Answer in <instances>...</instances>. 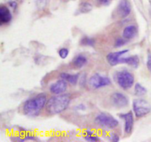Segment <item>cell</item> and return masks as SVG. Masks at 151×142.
Returning a JSON list of instances; mask_svg holds the SVG:
<instances>
[{
    "label": "cell",
    "instance_id": "cell-10",
    "mask_svg": "<svg viewBox=\"0 0 151 142\" xmlns=\"http://www.w3.org/2000/svg\"><path fill=\"white\" fill-rule=\"evenodd\" d=\"M128 52V49H123V50H120V51L110 52L107 54L106 60L109 63V65L111 66H115L118 65L119 63H120L122 56L127 54Z\"/></svg>",
    "mask_w": 151,
    "mask_h": 142
},
{
    "label": "cell",
    "instance_id": "cell-1",
    "mask_svg": "<svg viewBox=\"0 0 151 142\" xmlns=\"http://www.w3.org/2000/svg\"><path fill=\"white\" fill-rule=\"evenodd\" d=\"M47 100L44 94H39L27 99L23 104V113L29 117H37L46 107Z\"/></svg>",
    "mask_w": 151,
    "mask_h": 142
},
{
    "label": "cell",
    "instance_id": "cell-19",
    "mask_svg": "<svg viewBox=\"0 0 151 142\" xmlns=\"http://www.w3.org/2000/svg\"><path fill=\"white\" fill-rule=\"evenodd\" d=\"M80 44L85 46H94L95 44V40L92 38L85 36L80 40Z\"/></svg>",
    "mask_w": 151,
    "mask_h": 142
},
{
    "label": "cell",
    "instance_id": "cell-14",
    "mask_svg": "<svg viewBox=\"0 0 151 142\" xmlns=\"http://www.w3.org/2000/svg\"><path fill=\"white\" fill-rule=\"evenodd\" d=\"M139 58L138 55H131V56L122 58L120 60V63L128 64L129 66L134 68H137L139 66Z\"/></svg>",
    "mask_w": 151,
    "mask_h": 142
},
{
    "label": "cell",
    "instance_id": "cell-28",
    "mask_svg": "<svg viewBox=\"0 0 151 142\" xmlns=\"http://www.w3.org/2000/svg\"><path fill=\"white\" fill-rule=\"evenodd\" d=\"M77 109H80L81 111H83V110H85V109H86V107H85L84 105H83V104H80V105H77Z\"/></svg>",
    "mask_w": 151,
    "mask_h": 142
},
{
    "label": "cell",
    "instance_id": "cell-16",
    "mask_svg": "<svg viewBox=\"0 0 151 142\" xmlns=\"http://www.w3.org/2000/svg\"><path fill=\"white\" fill-rule=\"evenodd\" d=\"M87 63V58L83 54H77L72 60V65L75 68H80L84 66Z\"/></svg>",
    "mask_w": 151,
    "mask_h": 142
},
{
    "label": "cell",
    "instance_id": "cell-18",
    "mask_svg": "<svg viewBox=\"0 0 151 142\" xmlns=\"http://www.w3.org/2000/svg\"><path fill=\"white\" fill-rule=\"evenodd\" d=\"M92 9H93V6L91 4L88 2H83L79 6L78 12L80 13H88L92 11Z\"/></svg>",
    "mask_w": 151,
    "mask_h": 142
},
{
    "label": "cell",
    "instance_id": "cell-5",
    "mask_svg": "<svg viewBox=\"0 0 151 142\" xmlns=\"http://www.w3.org/2000/svg\"><path fill=\"white\" fill-rule=\"evenodd\" d=\"M133 112L137 119L147 116L151 111V105L144 99L138 98L133 101Z\"/></svg>",
    "mask_w": 151,
    "mask_h": 142
},
{
    "label": "cell",
    "instance_id": "cell-11",
    "mask_svg": "<svg viewBox=\"0 0 151 142\" xmlns=\"http://www.w3.org/2000/svg\"><path fill=\"white\" fill-rule=\"evenodd\" d=\"M68 82L63 79L58 80L56 82H53V84L49 87V91L52 94L55 95L62 94L65 93L67 89V85Z\"/></svg>",
    "mask_w": 151,
    "mask_h": 142
},
{
    "label": "cell",
    "instance_id": "cell-2",
    "mask_svg": "<svg viewBox=\"0 0 151 142\" xmlns=\"http://www.w3.org/2000/svg\"><path fill=\"white\" fill-rule=\"evenodd\" d=\"M71 98L68 94H58L48 99L46 111L50 115H56L63 112L70 104Z\"/></svg>",
    "mask_w": 151,
    "mask_h": 142
},
{
    "label": "cell",
    "instance_id": "cell-13",
    "mask_svg": "<svg viewBox=\"0 0 151 142\" xmlns=\"http://www.w3.org/2000/svg\"><path fill=\"white\" fill-rule=\"evenodd\" d=\"M138 28L136 25H130L126 26L122 31V37L126 40H131L136 36Z\"/></svg>",
    "mask_w": 151,
    "mask_h": 142
},
{
    "label": "cell",
    "instance_id": "cell-25",
    "mask_svg": "<svg viewBox=\"0 0 151 142\" xmlns=\"http://www.w3.org/2000/svg\"><path fill=\"white\" fill-rule=\"evenodd\" d=\"M147 67L148 70L151 73V53H149L147 58Z\"/></svg>",
    "mask_w": 151,
    "mask_h": 142
},
{
    "label": "cell",
    "instance_id": "cell-4",
    "mask_svg": "<svg viewBox=\"0 0 151 142\" xmlns=\"http://www.w3.org/2000/svg\"><path fill=\"white\" fill-rule=\"evenodd\" d=\"M95 124L104 130H111L117 127L119 121L116 118L106 113H100L95 117Z\"/></svg>",
    "mask_w": 151,
    "mask_h": 142
},
{
    "label": "cell",
    "instance_id": "cell-8",
    "mask_svg": "<svg viewBox=\"0 0 151 142\" xmlns=\"http://www.w3.org/2000/svg\"><path fill=\"white\" fill-rule=\"evenodd\" d=\"M119 116L124 121V131L125 133H131L134 125V116L133 113L130 111L125 113H120Z\"/></svg>",
    "mask_w": 151,
    "mask_h": 142
},
{
    "label": "cell",
    "instance_id": "cell-29",
    "mask_svg": "<svg viewBox=\"0 0 151 142\" xmlns=\"http://www.w3.org/2000/svg\"><path fill=\"white\" fill-rule=\"evenodd\" d=\"M5 1H7V2H11V1H15V0H5Z\"/></svg>",
    "mask_w": 151,
    "mask_h": 142
},
{
    "label": "cell",
    "instance_id": "cell-24",
    "mask_svg": "<svg viewBox=\"0 0 151 142\" xmlns=\"http://www.w3.org/2000/svg\"><path fill=\"white\" fill-rule=\"evenodd\" d=\"M109 140L111 141H114V142H118L120 141V136L116 133H111L110 135H109Z\"/></svg>",
    "mask_w": 151,
    "mask_h": 142
},
{
    "label": "cell",
    "instance_id": "cell-3",
    "mask_svg": "<svg viewBox=\"0 0 151 142\" xmlns=\"http://www.w3.org/2000/svg\"><path fill=\"white\" fill-rule=\"evenodd\" d=\"M114 80L123 90H128L134 85V76L131 72L126 69L119 70L114 74Z\"/></svg>",
    "mask_w": 151,
    "mask_h": 142
},
{
    "label": "cell",
    "instance_id": "cell-12",
    "mask_svg": "<svg viewBox=\"0 0 151 142\" xmlns=\"http://www.w3.org/2000/svg\"><path fill=\"white\" fill-rule=\"evenodd\" d=\"M13 16L10 9L6 6H1L0 7V24L1 25H7L11 22Z\"/></svg>",
    "mask_w": 151,
    "mask_h": 142
},
{
    "label": "cell",
    "instance_id": "cell-7",
    "mask_svg": "<svg viewBox=\"0 0 151 142\" xmlns=\"http://www.w3.org/2000/svg\"><path fill=\"white\" fill-rule=\"evenodd\" d=\"M111 101L113 105L116 107L122 108L129 104V99L125 94L116 91L111 95Z\"/></svg>",
    "mask_w": 151,
    "mask_h": 142
},
{
    "label": "cell",
    "instance_id": "cell-9",
    "mask_svg": "<svg viewBox=\"0 0 151 142\" xmlns=\"http://www.w3.org/2000/svg\"><path fill=\"white\" fill-rule=\"evenodd\" d=\"M117 14L121 19H125L131 12V4L129 0H120L117 5Z\"/></svg>",
    "mask_w": 151,
    "mask_h": 142
},
{
    "label": "cell",
    "instance_id": "cell-21",
    "mask_svg": "<svg viewBox=\"0 0 151 142\" xmlns=\"http://www.w3.org/2000/svg\"><path fill=\"white\" fill-rule=\"evenodd\" d=\"M127 43V40L125 38H119L116 39L114 42V47L118 48V47H122L124 45H125Z\"/></svg>",
    "mask_w": 151,
    "mask_h": 142
},
{
    "label": "cell",
    "instance_id": "cell-15",
    "mask_svg": "<svg viewBox=\"0 0 151 142\" xmlns=\"http://www.w3.org/2000/svg\"><path fill=\"white\" fill-rule=\"evenodd\" d=\"M61 78L67 81L68 83L71 85H77L79 80V74H69L67 72H63L61 74Z\"/></svg>",
    "mask_w": 151,
    "mask_h": 142
},
{
    "label": "cell",
    "instance_id": "cell-23",
    "mask_svg": "<svg viewBox=\"0 0 151 142\" xmlns=\"http://www.w3.org/2000/svg\"><path fill=\"white\" fill-rule=\"evenodd\" d=\"M35 4L39 9H43L47 5V0H35Z\"/></svg>",
    "mask_w": 151,
    "mask_h": 142
},
{
    "label": "cell",
    "instance_id": "cell-6",
    "mask_svg": "<svg viewBox=\"0 0 151 142\" xmlns=\"http://www.w3.org/2000/svg\"><path fill=\"white\" fill-rule=\"evenodd\" d=\"M88 83L94 89H99L111 85V79L108 76L102 75L99 73H95L91 75L88 80Z\"/></svg>",
    "mask_w": 151,
    "mask_h": 142
},
{
    "label": "cell",
    "instance_id": "cell-17",
    "mask_svg": "<svg viewBox=\"0 0 151 142\" xmlns=\"http://www.w3.org/2000/svg\"><path fill=\"white\" fill-rule=\"evenodd\" d=\"M147 92H148V91H147L145 87L140 83H139V82H137L134 85V94L137 97H143L147 94Z\"/></svg>",
    "mask_w": 151,
    "mask_h": 142
},
{
    "label": "cell",
    "instance_id": "cell-27",
    "mask_svg": "<svg viewBox=\"0 0 151 142\" xmlns=\"http://www.w3.org/2000/svg\"><path fill=\"white\" fill-rule=\"evenodd\" d=\"M8 4H9V5H10V7H11L12 9H13V10H15V9L17 7V3H16V2H15V1H11V2H9Z\"/></svg>",
    "mask_w": 151,
    "mask_h": 142
},
{
    "label": "cell",
    "instance_id": "cell-20",
    "mask_svg": "<svg viewBox=\"0 0 151 142\" xmlns=\"http://www.w3.org/2000/svg\"><path fill=\"white\" fill-rule=\"evenodd\" d=\"M84 139L86 141H89V142H97L100 140V138H99L97 135H95L94 133H92L91 134V135H84Z\"/></svg>",
    "mask_w": 151,
    "mask_h": 142
},
{
    "label": "cell",
    "instance_id": "cell-26",
    "mask_svg": "<svg viewBox=\"0 0 151 142\" xmlns=\"http://www.w3.org/2000/svg\"><path fill=\"white\" fill-rule=\"evenodd\" d=\"M97 1L102 5H108L111 0H97Z\"/></svg>",
    "mask_w": 151,
    "mask_h": 142
},
{
    "label": "cell",
    "instance_id": "cell-22",
    "mask_svg": "<svg viewBox=\"0 0 151 142\" xmlns=\"http://www.w3.org/2000/svg\"><path fill=\"white\" fill-rule=\"evenodd\" d=\"M69 54V51L67 48H61L58 51V54L61 59H66L68 57Z\"/></svg>",
    "mask_w": 151,
    "mask_h": 142
}]
</instances>
